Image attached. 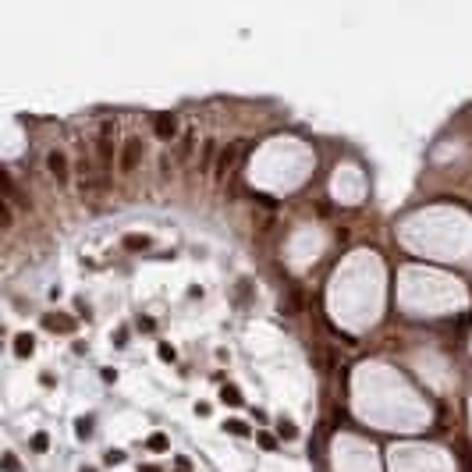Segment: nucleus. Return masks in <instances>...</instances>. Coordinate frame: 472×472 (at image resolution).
<instances>
[{"mask_svg": "<svg viewBox=\"0 0 472 472\" xmlns=\"http://www.w3.org/2000/svg\"><path fill=\"white\" fill-rule=\"evenodd\" d=\"M43 327H46V330H61V334H68V330L75 327V319H71V316H61V313H43Z\"/></svg>", "mask_w": 472, "mask_h": 472, "instance_id": "6", "label": "nucleus"}, {"mask_svg": "<svg viewBox=\"0 0 472 472\" xmlns=\"http://www.w3.org/2000/svg\"><path fill=\"white\" fill-rule=\"evenodd\" d=\"M46 170H50V178L68 181V157H64L61 150H50V153H46Z\"/></svg>", "mask_w": 472, "mask_h": 472, "instance_id": "5", "label": "nucleus"}, {"mask_svg": "<svg viewBox=\"0 0 472 472\" xmlns=\"http://www.w3.org/2000/svg\"><path fill=\"white\" fill-rule=\"evenodd\" d=\"M256 440H259V448H266V451H274V448H277V437H274V433H266V430H259V433H256Z\"/></svg>", "mask_w": 472, "mask_h": 472, "instance_id": "16", "label": "nucleus"}, {"mask_svg": "<svg viewBox=\"0 0 472 472\" xmlns=\"http://www.w3.org/2000/svg\"><path fill=\"white\" fill-rule=\"evenodd\" d=\"M114 132H117V121H103L100 125V139H96V157H100V185H107L110 178V167H114Z\"/></svg>", "mask_w": 472, "mask_h": 472, "instance_id": "1", "label": "nucleus"}, {"mask_svg": "<svg viewBox=\"0 0 472 472\" xmlns=\"http://www.w3.org/2000/svg\"><path fill=\"white\" fill-rule=\"evenodd\" d=\"M142 153H146V142L139 139V135H128L125 139V146H121V157H117V170L128 178V174H135L139 170V163H142Z\"/></svg>", "mask_w": 472, "mask_h": 472, "instance_id": "2", "label": "nucleus"}, {"mask_svg": "<svg viewBox=\"0 0 472 472\" xmlns=\"http://www.w3.org/2000/svg\"><path fill=\"white\" fill-rule=\"evenodd\" d=\"M153 132H157V139H163V142H170L174 135H178V117L174 114H153Z\"/></svg>", "mask_w": 472, "mask_h": 472, "instance_id": "4", "label": "nucleus"}, {"mask_svg": "<svg viewBox=\"0 0 472 472\" xmlns=\"http://www.w3.org/2000/svg\"><path fill=\"white\" fill-rule=\"evenodd\" d=\"M125 249L128 252H146L150 249V238L146 235H125Z\"/></svg>", "mask_w": 472, "mask_h": 472, "instance_id": "11", "label": "nucleus"}, {"mask_svg": "<svg viewBox=\"0 0 472 472\" xmlns=\"http://www.w3.org/2000/svg\"><path fill=\"white\" fill-rule=\"evenodd\" d=\"M0 220H4V231L14 228V206H11V199H0Z\"/></svg>", "mask_w": 472, "mask_h": 472, "instance_id": "12", "label": "nucleus"}, {"mask_svg": "<svg viewBox=\"0 0 472 472\" xmlns=\"http://www.w3.org/2000/svg\"><path fill=\"white\" fill-rule=\"evenodd\" d=\"M220 401H224V405H241V391H238L235 384H224V387H220Z\"/></svg>", "mask_w": 472, "mask_h": 472, "instance_id": "14", "label": "nucleus"}, {"mask_svg": "<svg viewBox=\"0 0 472 472\" xmlns=\"http://www.w3.org/2000/svg\"><path fill=\"white\" fill-rule=\"evenodd\" d=\"M299 309H302L299 291H295V288H288V291H284V299H281V313H284V316H299Z\"/></svg>", "mask_w": 472, "mask_h": 472, "instance_id": "8", "label": "nucleus"}, {"mask_svg": "<svg viewBox=\"0 0 472 472\" xmlns=\"http://www.w3.org/2000/svg\"><path fill=\"white\" fill-rule=\"evenodd\" d=\"M103 462H107V465H121V462H125V451H117V448H110V451L103 455Z\"/></svg>", "mask_w": 472, "mask_h": 472, "instance_id": "19", "label": "nucleus"}, {"mask_svg": "<svg viewBox=\"0 0 472 472\" xmlns=\"http://www.w3.org/2000/svg\"><path fill=\"white\" fill-rule=\"evenodd\" d=\"M178 472H188V469H178Z\"/></svg>", "mask_w": 472, "mask_h": 472, "instance_id": "28", "label": "nucleus"}, {"mask_svg": "<svg viewBox=\"0 0 472 472\" xmlns=\"http://www.w3.org/2000/svg\"><path fill=\"white\" fill-rule=\"evenodd\" d=\"M252 199L259 203V206H266V210H274L277 203H274V195H266V192H252Z\"/></svg>", "mask_w": 472, "mask_h": 472, "instance_id": "22", "label": "nucleus"}, {"mask_svg": "<svg viewBox=\"0 0 472 472\" xmlns=\"http://www.w3.org/2000/svg\"><path fill=\"white\" fill-rule=\"evenodd\" d=\"M192 150H195V132L188 128V132L181 135V142H178V160H188V157H192Z\"/></svg>", "mask_w": 472, "mask_h": 472, "instance_id": "9", "label": "nucleus"}, {"mask_svg": "<svg viewBox=\"0 0 472 472\" xmlns=\"http://www.w3.org/2000/svg\"><path fill=\"white\" fill-rule=\"evenodd\" d=\"M238 142H228L220 153H217V163H213V181H224L231 170H235V163H238Z\"/></svg>", "mask_w": 472, "mask_h": 472, "instance_id": "3", "label": "nucleus"}, {"mask_svg": "<svg viewBox=\"0 0 472 472\" xmlns=\"http://www.w3.org/2000/svg\"><path fill=\"white\" fill-rule=\"evenodd\" d=\"M224 430H228V433H235V437H249V426H245L241 419H228V423H224Z\"/></svg>", "mask_w": 472, "mask_h": 472, "instance_id": "15", "label": "nucleus"}, {"mask_svg": "<svg viewBox=\"0 0 472 472\" xmlns=\"http://www.w3.org/2000/svg\"><path fill=\"white\" fill-rule=\"evenodd\" d=\"M313 355H316V366H319V373H330V369H334V355H330L327 348H319V344H316Z\"/></svg>", "mask_w": 472, "mask_h": 472, "instance_id": "10", "label": "nucleus"}, {"mask_svg": "<svg viewBox=\"0 0 472 472\" xmlns=\"http://www.w3.org/2000/svg\"><path fill=\"white\" fill-rule=\"evenodd\" d=\"M4 469H7V472H21V465H18V458H14L11 451L4 455Z\"/></svg>", "mask_w": 472, "mask_h": 472, "instance_id": "24", "label": "nucleus"}, {"mask_svg": "<svg viewBox=\"0 0 472 472\" xmlns=\"http://www.w3.org/2000/svg\"><path fill=\"white\" fill-rule=\"evenodd\" d=\"M277 433H281L284 440H295V437H299V426H295L291 419H284V415H281V419H277Z\"/></svg>", "mask_w": 472, "mask_h": 472, "instance_id": "13", "label": "nucleus"}, {"mask_svg": "<svg viewBox=\"0 0 472 472\" xmlns=\"http://www.w3.org/2000/svg\"><path fill=\"white\" fill-rule=\"evenodd\" d=\"M36 352V337L32 334H14V355L18 359H29Z\"/></svg>", "mask_w": 472, "mask_h": 472, "instance_id": "7", "label": "nucleus"}, {"mask_svg": "<svg viewBox=\"0 0 472 472\" xmlns=\"http://www.w3.org/2000/svg\"><path fill=\"white\" fill-rule=\"evenodd\" d=\"M82 472H96V469H82Z\"/></svg>", "mask_w": 472, "mask_h": 472, "instance_id": "27", "label": "nucleus"}, {"mask_svg": "<svg viewBox=\"0 0 472 472\" xmlns=\"http://www.w3.org/2000/svg\"><path fill=\"white\" fill-rule=\"evenodd\" d=\"M75 433H79L82 440H85V437H92V419H79V423H75Z\"/></svg>", "mask_w": 472, "mask_h": 472, "instance_id": "17", "label": "nucleus"}, {"mask_svg": "<svg viewBox=\"0 0 472 472\" xmlns=\"http://www.w3.org/2000/svg\"><path fill=\"white\" fill-rule=\"evenodd\" d=\"M203 163H206V167H210V163H217V146H213V142H206V146H203Z\"/></svg>", "mask_w": 472, "mask_h": 472, "instance_id": "21", "label": "nucleus"}, {"mask_svg": "<svg viewBox=\"0 0 472 472\" xmlns=\"http://www.w3.org/2000/svg\"><path fill=\"white\" fill-rule=\"evenodd\" d=\"M157 352H160V359H167V362H174V359H178L174 344H167V341H160V348H157Z\"/></svg>", "mask_w": 472, "mask_h": 472, "instance_id": "20", "label": "nucleus"}, {"mask_svg": "<svg viewBox=\"0 0 472 472\" xmlns=\"http://www.w3.org/2000/svg\"><path fill=\"white\" fill-rule=\"evenodd\" d=\"M139 472H160V469H157V465H142Z\"/></svg>", "mask_w": 472, "mask_h": 472, "instance_id": "26", "label": "nucleus"}, {"mask_svg": "<svg viewBox=\"0 0 472 472\" xmlns=\"http://www.w3.org/2000/svg\"><path fill=\"white\" fill-rule=\"evenodd\" d=\"M46 448H50V437L46 433H36L32 437V451H46Z\"/></svg>", "mask_w": 472, "mask_h": 472, "instance_id": "23", "label": "nucleus"}, {"mask_svg": "<svg viewBox=\"0 0 472 472\" xmlns=\"http://www.w3.org/2000/svg\"><path fill=\"white\" fill-rule=\"evenodd\" d=\"M146 444H150V451H167V437H163V433H153Z\"/></svg>", "mask_w": 472, "mask_h": 472, "instance_id": "18", "label": "nucleus"}, {"mask_svg": "<svg viewBox=\"0 0 472 472\" xmlns=\"http://www.w3.org/2000/svg\"><path fill=\"white\" fill-rule=\"evenodd\" d=\"M153 327H157V323H153L150 316H139V330H153Z\"/></svg>", "mask_w": 472, "mask_h": 472, "instance_id": "25", "label": "nucleus"}]
</instances>
